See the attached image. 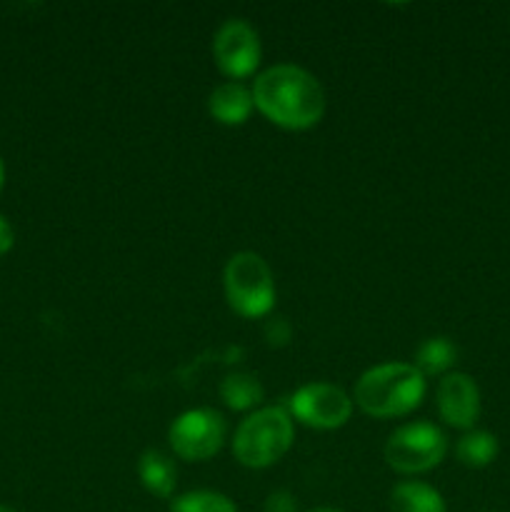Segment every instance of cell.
<instances>
[{"mask_svg": "<svg viewBox=\"0 0 510 512\" xmlns=\"http://www.w3.org/2000/svg\"><path fill=\"white\" fill-rule=\"evenodd\" d=\"M458 360V348L450 338L445 335H438V338H428L415 353V368L423 373V378H430V375H448L450 368Z\"/></svg>", "mask_w": 510, "mask_h": 512, "instance_id": "4fadbf2b", "label": "cell"}, {"mask_svg": "<svg viewBox=\"0 0 510 512\" xmlns=\"http://www.w3.org/2000/svg\"><path fill=\"white\" fill-rule=\"evenodd\" d=\"M308 512H343V510H338V508H315V510H308Z\"/></svg>", "mask_w": 510, "mask_h": 512, "instance_id": "ffe728a7", "label": "cell"}, {"mask_svg": "<svg viewBox=\"0 0 510 512\" xmlns=\"http://www.w3.org/2000/svg\"><path fill=\"white\" fill-rule=\"evenodd\" d=\"M0 512H15V510H10V508H3V505H0Z\"/></svg>", "mask_w": 510, "mask_h": 512, "instance_id": "44dd1931", "label": "cell"}, {"mask_svg": "<svg viewBox=\"0 0 510 512\" xmlns=\"http://www.w3.org/2000/svg\"><path fill=\"white\" fill-rule=\"evenodd\" d=\"M228 438V423L213 408H193L173 420L168 440L173 453L188 463H205L215 458Z\"/></svg>", "mask_w": 510, "mask_h": 512, "instance_id": "8992f818", "label": "cell"}, {"mask_svg": "<svg viewBox=\"0 0 510 512\" xmlns=\"http://www.w3.org/2000/svg\"><path fill=\"white\" fill-rule=\"evenodd\" d=\"M138 478L150 495L168 500L175 493V485H178V470H175V463L168 455L150 448L140 455Z\"/></svg>", "mask_w": 510, "mask_h": 512, "instance_id": "8fae6325", "label": "cell"}, {"mask_svg": "<svg viewBox=\"0 0 510 512\" xmlns=\"http://www.w3.org/2000/svg\"><path fill=\"white\" fill-rule=\"evenodd\" d=\"M263 512H298V503H295L293 493H288V490H275L265 500Z\"/></svg>", "mask_w": 510, "mask_h": 512, "instance_id": "e0dca14e", "label": "cell"}, {"mask_svg": "<svg viewBox=\"0 0 510 512\" xmlns=\"http://www.w3.org/2000/svg\"><path fill=\"white\" fill-rule=\"evenodd\" d=\"M170 512H238L233 500L215 490H193V493L178 495L170 503Z\"/></svg>", "mask_w": 510, "mask_h": 512, "instance_id": "2e32d148", "label": "cell"}, {"mask_svg": "<svg viewBox=\"0 0 510 512\" xmlns=\"http://www.w3.org/2000/svg\"><path fill=\"white\" fill-rule=\"evenodd\" d=\"M253 103L273 125L308 130L325 115V90L313 73L293 63L263 70L253 80Z\"/></svg>", "mask_w": 510, "mask_h": 512, "instance_id": "6da1fadb", "label": "cell"}, {"mask_svg": "<svg viewBox=\"0 0 510 512\" xmlns=\"http://www.w3.org/2000/svg\"><path fill=\"white\" fill-rule=\"evenodd\" d=\"M295 425L288 408H260L238 425L233 438V455L250 470H263L278 463L290 450Z\"/></svg>", "mask_w": 510, "mask_h": 512, "instance_id": "3957f363", "label": "cell"}, {"mask_svg": "<svg viewBox=\"0 0 510 512\" xmlns=\"http://www.w3.org/2000/svg\"><path fill=\"white\" fill-rule=\"evenodd\" d=\"M260 55V35L248 20L230 18L215 30L213 35V60L225 78L240 83L243 78L258 70Z\"/></svg>", "mask_w": 510, "mask_h": 512, "instance_id": "ba28073f", "label": "cell"}, {"mask_svg": "<svg viewBox=\"0 0 510 512\" xmlns=\"http://www.w3.org/2000/svg\"><path fill=\"white\" fill-rule=\"evenodd\" d=\"M290 418L313 430H338L353 415V398L333 383H308L288 400Z\"/></svg>", "mask_w": 510, "mask_h": 512, "instance_id": "52a82bcc", "label": "cell"}, {"mask_svg": "<svg viewBox=\"0 0 510 512\" xmlns=\"http://www.w3.org/2000/svg\"><path fill=\"white\" fill-rule=\"evenodd\" d=\"M423 373L410 363H383L365 370L353 390V400L370 418H405L425 398Z\"/></svg>", "mask_w": 510, "mask_h": 512, "instance_id": "7a4b0ae2", "label": "cell"}, {"mask_svg": "<svg viewBox=\"0 0 510 512\" xmlns=\"http://www.w3.org/2000/svg\"><path fill=\"white\" fill-rule=\"evenodd\" d=\"M220 398L230 410H253L263 403L265 390L253 373H230L220 383Z\"/></svg>", "mask_w": 510, "mask_h": 512, "instance_id": "5bb4252c", "label": "cell"}, {"mask_svg": "<svg viewBox=\"0 0 510 512\" xmlns=\"http://www.w3.org/2000/svg\"><path fill=\"white\" fill-rule=\"evenodd\" d=\"M390 512H445V500L433 485L405 480L390 490Z\"/></svg>", "mask_w": 510, "mask_h": 512, "instance_id": "7c38bea8", "label": "cell"}, {"mask_svg": "<svg viewBox=\"0 0 510 512\" xmlns=\"http://www.w3.org/2000/svg\"><path fill=\"white\" fill-rule=\"evenodd\" d=\"M455 455L465 468H488L498 458V438L488 430H468L455 445Z\"/></svg>", "mask_w": 510, "mask_h": 512, "instance_id": "9a60e30c", "label": "cell"}, {"mask_svg": "<svg viewBox=\"0 0 510 512\" xmlns=\"http://www.w3.org/2000/svg\"><path fill=\"white\" fill-rule=\"evenodd\" d=\"M253 110V93L243 83H235V80L220 83L208 98L210 118L218 120L220 125H243Z\"/></svg>", "mask_w": 510, "mask_h": 512, "instance_id": "30bf717a", "label": "cell"}, {"mask_svg": "<svg viewBox=\"0 0 510 512\" xmlns=\"http://www.w3.org/2000/svg\"><path fill=\"white\" fill-rule=\"evenodd\" d=\"M438 413L450 428L470 430L480 418V390L468 373H448L435 393Z\"/></svg>", "mask_w": 510, "mask_h": 512, "instance_id": "9c48e42d", "label": "cell"}, {"mask_svg": "<svg viewBox=\"0 0 510 512\" xmlns=\"http://www.w3.org/2000/svg\"><path fill=\"white\" fill-rule=\"evenodd\" d=\"M225 300L240 318L258 320L273 313L275 280L270 265L253 250L235 253L223 270Z\"/></svg>", "mask_w": 510, "mask_h": 512, "instance_id": "277c9868", "label": "cell"}, {"mask_svg": "<svg viewBox=\"0 0 510 512\" xmlns=\"http://www.w3.org/2000/svg\"><path fill=\"white\" fill-rule=\"evenodd\" d=\"M3 183H5V168H3V160H0V190H3Z\"/></svg>", "mask_w": 510, "mask_h": 512, "instance_id": "d6986e66", "label": "cell"}, {"mask_svg": "<svg viewBox=\"0 0 510 512\" xmlns=\"http://www.w3.org/2000/svg\"><path fill=\"white\" fill-rule=\"evenodd\" d=\"M13 243H15L13 228H10L8 220H5L3 215H0V255L10 253V248H13Z\"/></svg>", "mask_w": 510, "mask_h": 512, "instance_id": "ac0fdd59", "label": "cell"}, {"mask_svg": "<svg viewBox=\"0 0 510 512\" xmlns=\"http://www.w3.org/2000/svg\"><path fill=\"white\" fill-rule=\"evenodd\" d=\"M448 453V438L433 423H408L390 433L385 463L400 475H420L438 468Z\"/></svg>", "mask_w": 510, "mask_h": 512, "instance_id": "5b68a950", "label": "cell"}]
</instances>
